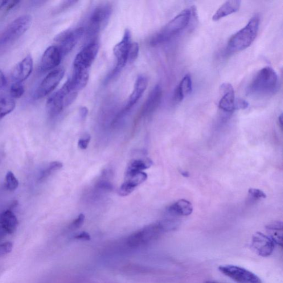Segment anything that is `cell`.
<instances>
[{"label":"cell","mask_w":283,"mask_h":283,"mask_svg":"<svg viewBox=\"0 0 283 283\" xmlns=\"http://www.w3.org/2000/svg\"><path fill=\"white\" fill-rule=\"evenodd\" d=\"M278 76L274 70L269 67L262 68L258 72L247 88L249 95L264 97L269 96L277 91Z\"/></svg>","instance_id":"6da1fadb"},{"label":"cell","mask_w":283,"mask_h":283,"mask_svg":"<svg viewBox=\"0 0 283 283\" xmlns=\"http://www.w3.org/2000/svg\"><path fill=\"white\" fill-rule=\"evenodd\" d=\"M260 24V16H254L245 26L233 35L228 40L227 49L231 52H237L248 48L257 38Z\"/></svg>","instance_id":"7a4b0ae2"},{"label":"cell","mask_w":283,"mask_h":283,"mask_svg":"<svg viewBox=\"0 0 283 283\" xmlns=\"http://www.w3.org/2000/svg\"><path fill=\"white\" fill-rule=\"evenodd\" d=\"M191 16V12L189 9H186L180 12L153 37L150 41L151 46H158L174 38L188 26Z\"/></svg>","instance_id":"3957f363"},{"label":"cell","mask_w":283,"mask_h":283,"mask_svg":"<svg viewBox=\"0 0 283 283\" xmlns=\"http://www.w3.org/2000/svg\"><path fill=\"white\" fill-rule=\"evenodd\" d=\"M32 20L31 16L28 15L15 19L0 37V45L10 44L20 38L29 29Z\"/></svg>","instance_id":"277c9868"},{"label":"cell","mask_w":283,"mask_h":283,"mask_svg":"<svg viewBox=\"0 0 283 283\" xmlns=\"http://www.w3.org/2000/svg\"><path fill=\"white\" fill-rule=\"evenodd\" d=\"M131 38H132L130 31L126 30L121 42L113 48V52L117 59V64L106 81H109L118 75L125 66L127 61L129 60V51L132 44Z\"/></svg>","instance_id":"5b68a950"},{"label":"cell","mask_w":283,"mask_h":283,"mask_svg":"<svg viewBox=\"0 0 283 283\" xmlns=\"http://www.w3.org/2000/svg\"><path fill=\"white\" fill-rule=\"evenodd\" d=\"M219 271L236 283H262L256 274L241 266L226 264L220 265Z\"/></svg>","instance_id":"8992f818"},{"label":"cell","mask_w":283,"mask_h":283,"mask_svg":"<svg viewBox=\"0 0 283 283\" xmlns=\"http://www.w3.org/2000/svg\"><path fill=\"white\" fill-rule=\"evenodd\" d=\"M112 13V8L106 4L98 6L90 17L88 34L90 36L97 35L108 23Z\"/></svg>","instance_id":"52a82bcc"},{"label":"cell","mask_w":283,"mask_h":283,"mask_svg":"<svg viewBox=\"0 0 283 283\" xmlns=\"http://www.w3.org/2000/svg\"><path fill=\"white\" fill-rule=\"evenodd\" d=\"M75 101L73 96L61 88L48 98L46 109L49 116L55 117Z\"/></svg>","instance_id":"ba28073f"},{"label":"cell","mask_w":283,"mask_h":283,"mask_svg":"<svg viewBox=\"0 0 283 283\" xmlns=\"http://www.w3.org/2000/svg\"><path fill=\"white\" fill-rule=\"evenodd\" d=\"M162 232L163 231L159 223L147 226L131 235L127 240V243L130 247H139L157 239Z\"/></svg>","instance_id":"9c48e42d"},{"label":"cell","mask_w":283,"mask_h":283,"mask_svg":"<svg viewBox=\"0 0 283 283\" xmlns=\"http://www.w3.org/2000/svg\"><path fill=\"white\" fill-rule=\"evenodd\" d=\"M84 32V28L79 27L63 31L56 36L55 40L58 44L57 46L60 49L63 57L67 55L73 50Z\"/></svg>","instance_id":"30bf717a"},{"label":"cell","mask_w":283,"mask_h":283,"mask_svg":"<svg viewBox=\"0 0 283 283\" xmlns=\"http://www.w3.org/2000/svg\"><path fill=\"white\" fill-rule=\"evenodd\" d=\"M99 51V44L96 42H90L77 55L74 61V70L88 71Z\"/></svg>","instance_id":"8fae6325"},{"label":"cell","mask_w":283,"mask_h":283,"mask_svg":"<svg viewBox=\"0 0 283 283\" xmlns=\"http://www.w3.org/2000/svg\"><path fill=\"white\" fill-rule=\"evenodd\" d=\"M64 73V70L61 68L55 69L49 73L36 89L34 93L35 99H40L51 93L63 79Z\"/></svg>","instance_id":"7c38bea8"},{"label":"cell","mask_w":283,"mask_h":283,"mask_svg":"<svg viewBox=\"0 0 283 283\" xmlns=\"http://www.w3.org/2000/svg\"><path fill=\"white\" fill-rule=\"evenodd\" d=\"M276 244L269 236L257 232L252 237L251 245L258 255L267 257L272 255Z\"/></svg>","instance_id":"4fadbf2b"},{"label":"cell","mask_w":283,"mask_h":283,"mask_svg":"<svg viewBox=\"0 0 283 283\" xmlns=\"http://www.w3.org/2000/svg\"><path fill=\"white\" fill-rule=\"evenodd\" d=\"M148 86V80L147 77L143 75H139L135 82L134 87L132 94L127 101L125 108L119 113L118 115L121 118H124L130 110L133 107L140 99L143 93L146 91Z\"/></svg>","instance_id":"5bb4252c"},{"label":"cell","mask_w":283,"mask_h":283,"mask_svg":"<svg viewBox=\"0 0 283 283\" xmlns=\"http://www.w3.org/2000/svg\"><path fill=\"white\" fill-rule=\"evenodd\" d=\"M60 49L57 46L48 47L43 53L41 59L40 69L46 72L58 67L63 58Z\"/></svg>","instance_id":"9a60e30c"},{"label":"cell","mask_w":283,"mask_h":283,"mask_svg":"<svg viewBox=\"0 0 283 283\" xmlns=\"http://www.w3.org/2000/svg\"><path fill=\"white\" fill-rule=\"evenodd\" d=\"M34 69V60L31 55H28L15 65L11 72L12 79L15 82L22 83L30 76Z\"/></svg>","instance_id":"2e32d148"},{"label":"cell","mask_w":283,"mask_h":283,"mask_svg":"<svg viewBox=\"0 0 283 283\" xmlns=\"http://www.w3.org/2000/svg\"><path fill=\"white\" fill-rule=\"evenodd\" d=\"M221 93L223 96L221 98L219 107L224 112L232 113L236 110L235 95L234 89L231 84L224 83L221 86Z\"/></svg>","instance_id":"e0dca14e"},{"label":"cell","mask_w":283,"mask_h":283,"mask_svg":"<svg viewBox=\"0 0 283 283\" xmlns=\"http://www.w3.org/2000/svg\"><path fill=\"white\" fill-rule=\"evenodd\" d=\"M163 90L161 86L157 85L151 90L142 109L143 116H149L156 110L161 103Z\"/></svg>","instance_id":"ac0fdd59"},{"label":"cell","mask_w":283,"mask_h":283,"mask_svg":"<svg viewBox=\"0 0 283 283\" xmlns=\"http://www.w3.org/2000/svg\"><path fill=\"white\" fill-rule=\"evenodd\" d=\"M89 77L88 71L74 70L72 76L66 81L64 85L70 91L78 93L87 85Z\"/></svg>","instance_id":"d6986e66"},{"label":"cell","mask_w":283,"mask_h":283,"mask_svg":"<svg viewBox=\"0 0 283 283\" xmlns=\"http://www.w3.org/2000/svg\"><path fill=\"white\" fill-rule=\"evenodd\" d=\"M241 3V1L239 0H231L225 2L212 16L213 20L217 21L229 15L236 13L239 10Z\"/></svg>","instance_id":"ffe728a7"},{"label":"cell","mask_w":283,"mask_h":283,"mask_svg":"<svg viewBox=\"0 0 283 283\" xmlns=\"http://www.w3.org/2000/svg\"><path fill=\"white\" fill-rule=\"evenodd\" d=\"M18 220L13 212L7 210L0 214V226L8 234L14 233L18 226Z\"/></svg>","instance_id":"44dd1931"},{"label":"cell","mask_w":283,"mask_h":283,"mask_svg":"<svg viewBox=\"0 0 283 283\" xmlns=\"http://www.w3.org/2000/svg\"><path fill=\"white\" fill-rule=\"evenodd\" d=\"M192 83L190 75H187L176 87L174 94V100L176 102H181L184 98L192 92Z\"/></svg>","instance_id":"7402d4cb"},{"label":"cell","mask_w":283,"mask_h":283,"mask_svg":"<svg viewBox=\"0 0 283 283\" xmlns=\"http://www.w3.org/2000/svg\"><path fill=\"white\" fill-rule=\"evenodd\" d=\"M168 211L170 214L180 216H189L193 211L192 204L185 199H181L171 205L168 208Z\"/></svg>","instance_id":"603a6c76"},{"label":"cell","mask_w":283,"mask_h":283,"mask_svg":"<svg viewBox=\"0 0 283 283\" xmlns=\"http://www.w3.org/2000/svg\"><path fill=\"white\" fill-rule=\"evenodd\" d=\"M265 228L269 231V237L275 244L283 246V223L281 221H275L266 225Z\"/></svg>","instance_id":"cb8c5ba5"},{"label":"cell","mask_w":283,"mask_h":283,"mask_svg":"<svg viewBox=\"0 0 283 283\" xmlns=\"http://www.w3.org/2000/svg\"><path fill=\"white\" fill-rule=\"evenodd\" d=\"M151 165H152V162L149 159L146 161L141 159H133L130 162L125 173H133L143 171L149 168Z\"/></svg>","instance_id":"d4e9b609"},{"label":"cell","mask_w":283,"mask_h":283,"mask_svg":"<svg viewBox=\"0 0 283 283\" xmlns=\"http://www.w3.org/2000/svg\"><path fill=\"white\" fill-rule=\"evenodd\" d=\"M15 107L13 98L6 96H0V120L13 112Z\"/></svg>","instance_id":"484cf974"},{"label":"cell","mask_w":283,"mask_h":283,"mask_svg":"<svg viewBox=\"0 0 283 283\" xmlns=\"http://www.w3.org/2000/svg\"><path fill=\"white\" fill-rule=\"evenodd\" d=\"M63 167V164L60 162H53L49 163V165L40 171L39 175L38 180L40 182L44 181L47 179L52 174L55 173Z\"/></svg>","instance_id":"4316f807"},{"label":"cell","mask_w":283,"mask_h":283,"mask_svg":"<svg viewBox=\"0 0 283 283\" xmlns=\"http://www.w3.org/2000/svg\"><path fill=\"white\" fill-rule=\"evenodd\" d=\"M19 185V180L12 171H8L5 177V186L6 189L13 191L17 189Z\"/></svg>","instance_id":"83f0119b"},{"label":"cell","mask_w":283,"mask_h":283,"mask_svg":"<svg viewBox=\"0 0 283 283\" xmlns=\"http://www.w3.org/2000/svg\"><path fill=\"white\" fill-rule=\"evenodd\" d=\"M24 93V88L22 83L15 82L11 85L10 90L11 97L12 98H19L21 97Z\"/></svg>","instance_id":"f1b7e54d"},{"label":"cell","mask_w":283,"mask_h":283,"mask_svg":"<svg viewBox=\"0 0 283 283\" xmlns=\"http://www.w3.org/2000/svg\"><path fill=\"white\" fill-rule=\"evenodd\" d=\"M135 189L136 188L131 186L130 184L124 182L119 189L118 194L121 196H128L135 190Z\"/></svg>","instance_id":"f546056e"},{"label":"cell","mask_w":283,"mask_h":283,"mask_svg":"<svg viewBox=\"0 0 283 283\" xmlns=\"http://www.w3.org/2000/svg\"><path fill=\"white\" fill-rule=\"evenodd\" d=\"M139 45L137 43L131 44L129 54V61L130 62H132L137 59L139 54Z\"/></svg>","instance_id":"4dcf8cb0"},{"label":"cell","mask_w":283,"mask_h":283,"mask_svg":"<svg viewBox=\"0 0 283 283\" xmlns=\"http://www.w3.org/2000/svg\"><path fill=\"white\" fill-rule=\"evenodd\" d=\"M12 248H13V244L10 242L0 244V258L10 253Z\"/></svg>","instance_id":"1f68e13d"},{"label":"cell","mask_w":283,"mask_h":283,"mask_svg":"<svg viewBox=\"0 0 283 283\" xmlns=\"http://www.w3.org/2000/svg\"><path fill=\"white\" fill-rule=\"evenodd\" d=\"M85 221V216L83 214H80L78 217L75 220L73 221L71 225L69 226V229H72V230H75L77 228H80L82 225H83Z\"/></svg>","instance_id":"d6a6232c"},{"label":"cell","mask_w":283,"mask_h":283,"mask_svg":"<svg viewBox=\"0 0 283 283\" xmlns=\"http://www.w3.org/2000/svg\"><path fill=\"white\" fill-rule=\"evenodd\" d=\"M248 193L252 198L256 199H265L266 198V195L263 191L257 189H249Z\"/></svg>","instance_id":"836d02e7"},{"label":"cell","mask_w":283,"mask_h":283,"mask_svg":"<svg viewBox=\"0 0 283 283\" xmlns=\"http://www.w3.org/2000/svg\"><path fill=\"white\" fill-rule=\"evenodd\" d=\"M91 137L90 135H85L84 137L79 139L78 142V146L81 150H86L87 149L89 144Z\"/></svg>","instance_id":"e575fe53"},{"label":"cell","mask_w":283,"mask_h":283,"mask_svg":"<svg viewBox=\"0 0 283 283\" xmlns=\"http://www.w3.org/2000/svg\"><path fill=\"white\" fill-rule=\"evenodd\" d=\"M77 2V1H67L63 2L62 4H61V5L56 9L55 13H59V12L67 9V8L70 6L75 5V4Z\"/></svg>","instance_id":"d590c367"},{"label":"cell","mask_w":283,"mask_h":283,"mask_svg":"<svg viewBox=\"0 0 283 283\" xmlns=\"http://www.w3.org/2000/svg\"><path fill=\"white\" fill-rule=\"evenodd\" d=\"M249 104L247 101L243 99H237L235 102L236 110H245L248 108Z\"/></svg>","instance_id":"8d00e7d4"},{"label":"cell","mask_w":283,"mask_h":283,"mask_svg":"<svg viewBox=\"0 0 283 283\" xmlns=\"http://www.w3.org/2000/svg\"><path fill=\"white\" fill-rule=\"evenodd\" d=\"M7 85V80L6 77L4 73L0 69V91H2L5 89Z\"/></svg>","instance_id":"74e56055"},{"label":"cell","mask_w":283,"mask_h":283,"mask_svg":"<svg viewBox=\"0 0 283 283\" xmlns=\"http://www.w3.org/2000/svg\"><path fill=\"white\" fill-rule=\"evenodd\" d=\"M75 239L77 240H85V241H89L91 239V237H90V235L87 232H82L79 233V234H77L76 236H75Z\"/></svg>","instance_id":"f35d334b"},{"label":"cell","mask_w":283,"mask_h":283,"mask_svg":"<svg viewBox=\"0 0 283 283\" xmlns=\"http://www.w3.org/2000/svg\"><path fill=\"white\" fill-rule=\"evenodd\" d=\"M98 188L103 189L105 190H111L113 189L112 184L106 181H102L97 184Z\"/></svg>","instance_id":"ab89813d"},{"label":"cell","mask_w":283,"mask_h":283,"mask_svg":"<svg viewBox=\"0 0 283 283\" xmlns=\"http://www.w3.org/2000/svg\"><path fill=\"white\" fill-rule=\"evenodd\" d=\"M19 1H9L6 5V11L9 12L13 9L15 7L19 5Z\"/></svg>","instance_id":"60d3db41"},{"label":"cell","mask_w":283,"mask_h":283,"mask_svg":"<svg viewBox=\"0 0 283 283\" xmlns=\"http://www.w3.org/2000/svg\"><path fill=\"white\" fill-rule=\"evenodd\" d=\"M80 116L81 117V118L82 119V120H83V119H85L86 118V117L87 116V114L88 113V110L87 109V108H86L85 107L83 108H81L80 110Z\"/></svg>","instance_id":"b9f144b4"},{"label":"cell","mask_w":283,"mask_h":283,"mask_svg":"<svg viewBox=\"0 0 283 283\" xmlns=\"http://www.w3.org/2000/svg\"><path fill=\"white\" fill-rule=\"evenodd\" d=\"M7 234H8L7 232L0 226V240L5 237Z\"/></svg>","instance_id":"7bdbcfd3"},{"label":"cell","mask_w":283,"mask_h":283,"mask_svg":"<svg viewBox=\"0 0 283 283\" xmlns=\"http://www.w3.org/2000/svg\"><path fill=\"white\" fill-rule=\"evenodd\" d=\"M8 2H9V1H6V0H0V10L2 9L3 7L6 6Z\"/></svg>","instance_id":"ee69618b"},{"label":"cell","mask_w":283,"mask_h":283,"mask_svg":"<svg viewBox=\"0 0 283 283\" xmlns=\"http://www.w3.org/2000/svg\"><path fill=\"white\" fill-rule=\"evenodd\" d=\"M18 204L19 203L18 201H14V202H13V203H12L10 205L9 210L12 211V210H13L14 208L18 207Z\"/></svg>","instance_id":"f6af8a7d"},{"label":"cell","mask_w":283,"mask_h":283,"mask_svg":"<svg viewBox=\"0 0 283 283\" xmlns=\"http://www.w3.org/2000/svg\"><path fill=\"white\" fill-rule=\"evenodd\" d=\"M180 174H181L183 176H184V177H189L190 176V174L189 173L188 171H184V170H182L180 171Z\"/></svg>","instance_id":"bcb514c9"},{"label":"cell","mask_w":283,"mask_h":283,"mask_svg":"<svg viewBox=\"0 0 283 283\" xmlns=\"http://www.w3.org/2000/svg\"><path fill=\"white\" fill-rule=\"evenodd\" d=\"M279 121H280V125L281 126V127H282V125H283V116H282V114H281V116H280V117H279Z\"/></svg>","instance_id":"7dc6e473"},{"label":"cell","mask_w":283,"mask_h":283,"mask_svg":"<svg viewBox=\"0 0 283 283\" xmlns=\"http://www.w3.org/2000/svg\"><path fill=\"white\" fill-rule=\"evenodd\" d=\"M204 283H217V282H215V281H208L206 282H205Z\"/></svg>","instance_id":"c3c4849f"}]
</instances>
